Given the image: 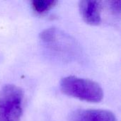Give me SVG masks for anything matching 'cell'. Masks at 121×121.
Returning <instances> with one entry per match:
<instances>
[{"label": "cell", "instance_id": "7a4b0ae2", "mask_svg": "<svg viewBox=\"0 0 121 121\" xmlns=\"http://www.w3.org/2000/svg\"><path fill=\"white\" fill-rule=\"evenodd\" d=\"M24 94L14 85L7 84L0 91V121H20L23 116Z\"/></svg>", "mask_w": 121, "mask_h": 121}, {"label": "cell", "instance_id": "8992f818", "mask_svg": "<svg viewBox=\"0 0 121 121\" xmlns=\"http://www.w3.org/2000/svg\"><path fill=\"white\" fill-rule=\"evenodd\" d=\"M58 3L56 0H33L30 2L33 11L39 15L45 14Z\"/></svg>", "mask_w": 121, "mask_h": 121}, {"label": "cell", "instance_id": "3957f363", "mask_svg": "<svg viewBox=\"0 0 121 121\" xmlns=\"http://www.w3.org/2000/svg\"><path fill=\"white\" fill-rule=\"evenodd\" d=\"M40 39L52 52L63 57L76 54L77 45L71 37L57 28L50 27L40 33Z\"/></svg>", "mask_w": 121, "mask_h": 121}, {"label": "cell", "instance_id": "6da1fadb", "mask_svg": "<svg viewBox=\"0 0 121 121\" xmlns=\"http://www.w3.org/2000/svg\"><path fill=\"white\" fill-rule=\"evenodd\" d=\"M60 89L67 96L89 103H99L104 99V90L97 82L76 76H67L60 81Z\"/></svg>", "mask_w": 121, "mask_h": 121}, {"label": "cell", "instance_id": "277c9868", "mask_svg": "<svg viewBox=\"0 0 121 121\" xmlns=\"http://www.w3.org/2000/svg\"><path fill=\"white\" fill-rule=\"evenodd\" d=\"M102 1L84 0L79 3V9L84 21L90 25H99L102 22Z\"/></svg>", "mask_w": 121, "mask_h": 121}, {"label": "cell", "instance_id": "5b68a950", "mask_svg": "<svg viewBox=\"0 0 121 121\" xmlns=\"http://www.w3.org/2000/svg\"><path fill=\"white\" fill-rule=\"evenodd\" d=\"M73 121H118L114 113L103 109H79L72 115Z\"/></svg>", "mask_w": 121, "mask_h": 121}]
</instances>
